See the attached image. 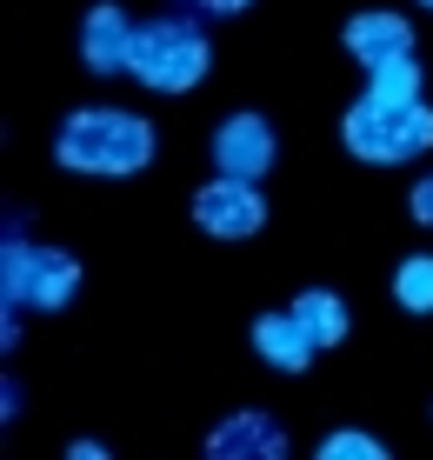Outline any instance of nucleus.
I'll return each mask as SVG.
<instances>
[{
	"mask_svg": "<svg viewBox=\"0 0 433 460\" xmlns=\"http://www.w3.org/2000/svg\"><path fill=\"white\" fill-rule=\"evenodd\" d=\"M54 154L74 173H140L154 161V127L140 114H120V107H80L60 120Z\"/></svg>",
	"mask_w": 433,
	"mask_h": 460,
	"instance_id": "1",
	"label": "nucleus"
},
{
	"mask_svg": "<svg viewBox=\"0 0 433 460\" xmlns=\"http://www.w3.org/2000/svg\"><path fill=\"white\" fill-rule=\"evenodd\" d=\"M207 34L194 27V13H160V21L134 27V47H127V74L154 93H194L207 74Z\"/></svg>",
	"mask_w": 433,
	"mask_h": 460,
	"instance_id": "2",
	"label": "nucleus"
},
{
	"mask_svg": "<svg viewBox=\"0 0 433 460\" xmlns=\"http://www.w3.org/2000/svg\"><path fill=\"white\" fill-rule=\"evenodd\" d=\"M340 140L354 161H374V167H400V161H420L433 147V107L427 101H354L340 120Z\"/></svg>",
	"mask_w": 433,
	"mask_h": 460,
	"instance_id": "3",
	"label": "nucleus"
},
{
	"mask_svg": "<svg viewBox=\"0 0 433 460\" xmlns=\"http://www.w3.org/2000/svg\"><path fill=\"white\" fill-rule=\"evenodd\" d=\"M80 294V261L60 247H34L27 234H7L0 241V307H40V314H60L67 300Z\"/></svg>",
	"mask_w": 433,
	"mask_h": 460,
	"instance_id": "4",
	"label": "nucleus"
},
{
	"mask_svg": "<svg viewBox=\"0 0 433 460\" xmlns=\"http://www.w3.org/2000/svg\"><path fill=\"white\" fill-rule=\"evenodd\" d=\"M194 220L214 241H253L267 227V194L261 181H240V173H214L194 194Z\"/></svg>",
	"mask_w": 433,
	"mask_h": 460,
	"instance_id": "5",
	"label": "nucleus"
},
{
	"mask_svg": "<svg viewBox=\"0 0 433 460\" xmlns=\"http://www.w3.org/2000/svg\"><path fill=\"white\" fill-rule=\"evenodd\" d=\"M274 127L261 114H227L214 127V167L220 173H240V181H261L267 167H274Z\"/></svg>",
	"mask_w": 433,
	"mask_h": 460,
	"instance_id": "6",
	"label": "nucleus"
},
{
	"mask_svg": "<svg viewBox=\"0 0 433 460\" xmlns=\"http://www.w3.org/2000/svg\"><path fill=\"white\" fill-rule=\"evenodd\" d=\"M207 454L214 460H287V427L267 420L261 407H240L207 434Z\"/></svg>",
	"mask_w": 433,
	"mask_h": 460,
	"instance_id": "7",
	"label": "nucleus"
},
{
	"mask_svg": "<svg viewBox=\"0 0 433 460\" xmlns=\"http://www.w3.org/2000/svg\"><path fill=\"white\" fill-rule=\"evenodd\" d=\"M134 27H140V21L120 7V0H101V7H87V21H80V60H87L93 74H127Z\"/></svg>",
	"mask_w": 433,
	"mask_h": 460,
	"instance_id": "8",
	"label": "nucleus"
},
{
	"mask_svg": "<svg viewBox=\"0 0 433 460\" xmlns=\"http://www.w3.org/2000/svg\"><path fill=\"white\" fill-rule=\"evenodd\" d=\"M253 347H261V360L280 367V374H307L314 354H320V341L307 334V321H300L294 307L287 314H261V321H253Z\"/></svg>",
	"mask_w": 433,
	"mask_h": 460,
	"instance_id": "9",
	"label": "nucleus"
},
{
	"mask_svg": "<svg viewBox=\"0 0 433 460\" xmlns=\"http://www.w3.org/2000/svg\"><path fill=\"white\" fill-rule=\"evenodd\" d=\"M347 54L360 60V67H380V60H400V54H413V21L407 13H354L347 21Z\"/></svg>",
	"mask_w": 433,
	"mask_h": 460,
	"instance_id": "10",
	"label": "nucleus"
},
{
	"mask_svg": "<svg viewBox=\"0 0 433 460\" xmlns=\"http://www.w3.org/2000/svg\"><path fill=\"white\" fill-rule=\"evenodd\" d=\"M294 314L307 321V334L320 341V354H327V347H340L347 334H354V314H347V300H340V294H327V288H307V294L294 300Z\"/></svg>",
	"mask_w": 433,
	"mask_h": 460,
	"instance_id": "11",
	"label": "nucleus"
},
{
	"mask_svg": "<svg viewBox=\"0 0 433 460\" xmlns=\"http://www.w3.org/2000/svg\"><path fill=\"white\" fill-rule=\"evenodd\" d=\"M367 93H374V101H420V60L400 54V60L367 67Z\"/></svg>",
	"mask_w": 433,
	"mask_h": 460,
	"instance_id": "12",
	"label": "nucleus"
},
{
	"mask_svg": "<svg viewBox=\"0 0 433 460\" xmlns=\"http://www.w3.org/2000/svg\"><path fill=\"white\" fill-rule=\"evenodd\" d=\"M393 300L407 314H433V253H407L393 267Z\"/></svg>",
	"mask_w": 433,
	"mask_h": 460,
	"instance_id": "13",
	"label": "nucleus"
},
{
	"mask_svg": "<svg viewBox=\"0 0 433 460\" xmlns=\"http://www.w3.org/2000/svg\"><path fill=\"white\" fill-rule=\"evenodd\" d=\"M320 460H387V447H380L374 434H354V427H340V434L320 440Z\"/></svg>",
	"mask_w": 433,
	"mask_h": 460,
	"instance_id": "14",
	"label": "nucleus"
},
{
	"mask_svg": "<svg viewBox=\"0 0 433 460\" xmlns=\"http://www.w3.org/2000/svg\"><path fill=\"white\" fill-rule=\"evenodd\" d=\"M187 13H247L253 0H181Z\"/></svg>",
	"mask_w": 433,
	"mask_h": 460,
	"instance_id": "15",
	"label": "nucleus"
},
{
	"mask_svg": "<svg viewBox=\"0 0 433 460\" xmlns=\"http://www.w3.org/2000/svg\"><path fill=\"white\" fill-rule=\"evenodd\" d=\"M413 220H420V227H433V173L413 187Z\"/></svg>",
	"mask_w": 433,
	"mask_h": 460,
	"instance_id": "16",
	"label": "nucleus"
},
{
	"mask_svg": "<svg viewBox=\"0 0 433 460\" xmlns=\"http://www.w3.org/2000/svg\"><path fill=\"white\" fill-rule=\"evenodd\" d=\"M67 460H107V447H101V440H74Z\"/></svg>",
	"mask_w": 433,
	"mask_h": 460,
	"instance_id": "17",
	"label": "nucleus"
},
{
	"mask_svg": "<svg viewBox=\"0 0 433 460\" xmlns=\"http://www.w3.org/2000/svg\"><path fill=\"white\" fill-rule=\"evenodd\" d=\"M420 7H427V13H433V0H420Z\"/></svg>",
	"mask_w": 433,
	"mask_h": 460,
	"instance_id": "18",
	"label": "nucleus"
}]
</instances>
